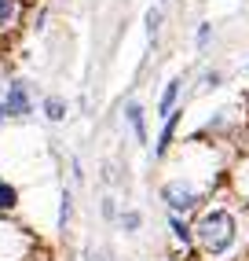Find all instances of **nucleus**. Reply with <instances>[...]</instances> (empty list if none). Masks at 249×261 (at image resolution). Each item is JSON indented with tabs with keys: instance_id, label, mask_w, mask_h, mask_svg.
Here are the masks:
<instances>
[{
	"instance_id": "f257e3e1",
	"label": "nucleus",
	"mask_w": 249,
	"mask_h": 261,
	"mask_svg": "<svg viewBox=\"0 0 249 261\" xmlns=\"http://www.w3.org/2000/svg\"><path fill=\"white\" fill-rule=\"evenodd\" d=\"M194 224V254L202 261H245L249 257V202H231L227 195H212Z\"/></svg>"
},
{
	"instance_id": "f03ea898",
	"label": "nucleus",
	"mask_w": 249,
	"mask_h": 261,
	"mask_svg": "<svg viewBox=\"0 0 249 261\" xmlns=\"http://www.w3.org/2000/svg\"><path fill=\"white\" fill-rule=\"evenodd\" d=\"M158 195H162V202H165L169 214L194 217V214L209 202V188L198 184V180H191V177H169V180H162Z\"/></svg>"
},
{
	"instance_id": "7ed1b4c3",
	"label": "nucleus",
	"mask_w": 249,
	"mask_h": 261,
	"mask_svg": "<svg viewBox=\"0 0 249 261\" xmlns=\"http://www.w3.org/2000/svg\"><path fill=\"white\" fill-rule=\"evenodd\" d=\"M0 107H4V114L8 118H29L33 114V96H29V85L22 81V77H15V81H8V92H4V99H0Z\"/></svg>"
},
{
	"instance_id": "20e7f679",
	"label": "nucleus",
	"mask_w": 249,
	"mask_h": 261,
	"mask_svg": "<svg viewBox=\"0 0 249 261\" xmlns=\"http://www.w3.org/2000/svg\"><path fill=\"white\" fill-rule=\"evenodd\" d=\"M26 22V0H0V41L15 37Z\"/></svg>"
},
{
	"instance_id": "39448f33",
	"label": "nucleus",
	"mask_w": 249,
	"mask_h": 261,
	"mask_svg": "<svg viewBox=\"0 0 249 261\" xmlns=\"http://www.w3.org/2000/svg\"><path fill=\"white\" fill-rule=\"evenodd\" d=\"M180 121H183V107H176L169 118H162V133H158V144H154V159H169V151L176 144V133H180Z\"/></svg>"
},
{
	"instance_id": "423d86ee",
	"label": "nucleus",
	"mask_w": 249,
	"mask_h": 261,
	"mask_svg": "<svg viewBox=\"0 0 249 261\" xmlns=\"http://www.w3.org/2000/svg\"><path fill=\"white\" fill-rule=\"evenodd\" d=\"M124 121H129V129L136 136V144L139 147H147V111H143V103H124Z\"/></svg>"
},
{
	"instance_id": "0eeeda50",
	"label": "nucleus",
	"mask_w": 249,
	"mask_h": 261,
	"mask_svg": "<svg viewBox=\"0 0 249 261\" xmlns=\"http://www.w3.org/2000/svg\"><path fill=\"white\" fill-rule=\"evenodd\" d=\"M169 232H172V239L180 243L183 250H191V254H194V224H191V217L169 214Z\"/></svg>"
},
{
	"instance_id": "6e6552de",
	"label": "nucleus",
	"mask_w": 249,
	"mask_h": 261,
	"mask_svg": "<svg viewBox=\"0 0 249 261\" xmlns=\"http://www.w3.org/2000/svg\"><path fill=\"white\" fill-rule=\"evenodd\" d=\"M180 92H183V77H172L169 85H165V92H162V99H158V118H169L176 107H180Z\"/></svg>"
},
{
	"instance_id": "1a4fd4ad",
	"label": "nucleus",
	"mask_w": 249,
	"mask_h": 261,
	"mask_svg": "<svg viewBox=\"0 0 249 261\" xmlns=\"http://www.w3.org/2000/svg\"><path fill=\"white\" fill-rule=\"evenodd\" d=\"M41 111H44V118L51 121V125H59V121H66V114H70V103L63 96H48L41 103Z\"/></svg>"
},
{
	"instance_id": "9d476101",
	"label": "nucleus",
	"mask_w": 249,
	"mask_h": 261,
	"mask_svg": "<svg viewBox=\"0 0 249 261\" xmlns=\"http://www.w3.org/2000/svg\"><path fill=\"white\" fill-rule=\"evenodd\" d=\"M70 221H74V191L70 188H63V195H59V217H55V228L66 236V228H70Z\"/></svg>"
},
{
	"instance_id": "9b49d317",
	"label": "nucleus",
	"mask_w": 249,
	"mask_h": 261,
	"mask_svg": "<svg viewBox=\"0 0 249 261\" xmlns=\"http://www.w3.org/2000/svg\"><path fill=\"white\" fill-rule=\"evenodd\" d=\"M15 210H19V188L0 177V217H8V214H15Z\"/></svg>"
},
{
	"instance_id": "f8f14e48",
	"label": "nucleus",
	"mask_w": 249,
	"mask_h": 261,
	"mask_svg": "<svg viewBox=\"0 0 249 261\" xmlns=\"http://www.w3.org/2000/svg\"><path fill=\"white\" fill-rule=\"evenodd\" d=\"M117 228H121L124 236H136L139 228H143V214H139V210H121V217H117Z\"/></svg>"
},
{
	"instance_id": "ddd939ff",
	"label": "nucleus",
	"mask_w": 249,
	"mask_h": 261,
	"mask_svg": "<svg viewBox=\"0 0 249 261\" xmlns=\"http://www.w3.org/2000/svg\"><path fill=\"white\" fill-rule=\"evenodd\" d=\"M99 214H103V221H117V217H121L117 199H114V195H103V199H99Z\"/></svg>"
},
{
	"instance_id": "4468645a",
	"label": "nucleus",
	"mask_w": 249,
	"mask_h": 261,
	"mask_svg": "<svg viewBox=\"0 0 249 261\" xmlns=\"http://www.w3.org/2000/svg\"><path fill=\"white\" fill-rule=\"evenodd\" d=\"M158 33H162V8H150L147 11V37L158 41Z\"/></svg>"
},
{
	"instance_id": "2eb2a0df",
	"label": "nucleus",
	"mask_w": 249,
	"mask_h": 261,
	"mask_svg": "<svg viewBox=\"0 0 249 261\" xmlns=\"http://www.w3.org/2000/svg\"><path fill=\"white\" fill-rule=\"evenodd\" d=\"M220 85H224V74L220 70H205L202 74V89H220Z\"/></svg>"
},
{
	"instance_id": "dca6fc26",
	"label": "nucleus",
	"mask_w": 249,
	"mask_h": 261,
	"mask_svg": "<svg viewBox=\"0 0 249 261\" xmlns=\"http://www.w3.org/2000/svg\"><path fill=\"white\" fill-rule=\"evenodd\" d=\"M209 37H212V22H202V26H198V37H194V41H198V48H205Z\"/></svg>"
},
{
	"instance_id": "f3484780",
	"label": "nucleus",
	"mask_w": 249,
	"mask_h": 261,
	"mask_svg": "<svg viewBox=\"0 0 249 261\" xmlns=\"http://www.w3.org/2000/svg\"><path fill=\"white\" fill-rule=\"evenodd\" d=\"M70 169H74V180L81 184V180H84V169H81V159H70Z\"/></svg>"
},
{
	"instance_id": "a211bd4d",
	"label": "nucleus",
	"mask_w": 249,
	"mask_h": 261,
	"mask_svg": "<svg viewBox=\"0 0 249 261\" xmlns=\"http://www.w3.org/2000/svg\"><path fill=\"white\" fill-rule=\"evenodd\" d=\"M88 261H114V257L106 254V250H99V254H88Z\"/></svg>"
},
{
	"instance_id": "6ab92c4d",
	"label": "nucleus",
	"mask_w": 249,
	"mask_h": 261,
	"mask_svg": "<svg viewBox=\"0 0 249 261\" xmlns=\"http://www.w3.org/2000/svg\"><path fill=\"white\" fill-rule=\"evenodd\" d=\"M26 261H51V257H48V254H44V250H33V254H29V257H26Z\"/></svg>"
},
{
	"instance_id": "aec40b11",
	"label": "nucleus",
	"mask_w": 249,
	"mask_h": 261,
	"mask_svg": "<svg viewBox=\"0 0 249 261\" xmlns=\"http://www.w3.org/2000/svg\"><path fill=\"white\" fill-rule=\"evenodd\" d=\"M165 261H187V257H180V254H172V257H165Z\"/></svg>"
},
{
	"instance_id": "412c9836",
	"label": "nucleus",
	"mask_w": 249,
	"mask_h": 261,
	"mask_svg": "<svg viewBox=\"0 0 249 261\" xmlns=\"http://www.w3.org/2000/svg\"><path fill=\"white\" fill-rule=\"evenodd\" d=\"M4 121H8V114H4V107H0V125H4Z\"/></svg>"
},
{
	"instance_id": "4be33fe9",
	"label": "nucleus",
	"mask_w": 249,
	"mask_h": 261,
	"mask_svg": "<svg viewBox=\"0 0 249 261\" xmlns=\"http://www.w3.org/2000/svg\"><path fill=\"white\" fill-rule=\"evenodd\" d=\"M187 261H202V257H187Z\"/></svg>"
}]
</instances>
